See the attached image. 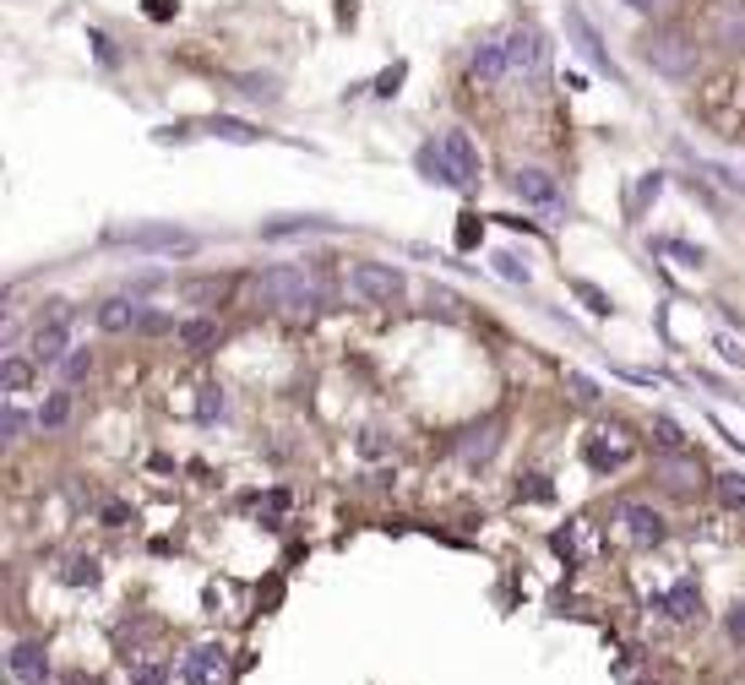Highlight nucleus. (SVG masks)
<instances>
[{"label": "nucleus", "instance_id": "f257e3e1", "mask_svg": "<svg viewBox=\"0 0 745 685\" xmlns=\"http://www.w3.org/2000/svg\"><path fill=\"white\" fill-rule=\"evenodd\" d=\"M256 294H261L267 305H278V310H316V305H321V283H316L310 272H299V267H272V272H261V277H256Z\"/></svg>", "mask_w": 745, "mask_h": 685}, {"label": "nucleus", "instance_id": "f03ea898", "mask_svg": "<svg viewBox=\"0 0 745 685\" xmlns=\"http://www.w3.org/2000/svg\"><path fill=\"white\" fill-rule=\"evenodd\" d=\"M642 61L658 77H669V82H691L696 77V44L685 34H647L642 39Z\"/></svg>", "mask_w": 745, "mask_h": 685}, {"label": "nucleus", "instance_id": "7ed1b4c3", "mask_svg": "<svg viewBox=\"0 0 745 685\" xmlns=\"http://www.w3.org/2000/svg\"><path fill=\"white\" fill-rule=\"evenodd\" d=\"M348 288H354L359 299H370V305H398L403 288H409V277H403L393 261H359V267L348 272Z\"/></svg>", "mask_w": 745, "mask_h": 685}, {"label": "nucleus", "instance_id": "20e7f679", "mask_svg": "<svg viewBox=\"0 0 745 685\" xmlns=\"http://www.w3.org/2000/svg\"><path fill=\"white\" fill-rule=\"evenodd\" d=\"M512 191H517V202H523V207H539V212H550V218H561V212H566V191L555 185V175H550V169H534V164L512 169Z\"/></svg>", "mask_w": 745, "mask_h": 685}, {"label": "nucleus", "instance_id": "39448f33", "mask_svg": "<svg viewBox=\"0 0 745 685\" xmlns=\"http://www.w3.org/2000/svg\"><path fill=\"white\" fill-rule=\"evenodd\" d=\"M631 436L620 430V425H599L593 436H588V447H582V457H588V468L593 474H615L620 463H631Z\"/></svg>", "mask_w": 745, "mask_h": 685}, {"label": "nucleus", "instance_id": "423d86ee", "mask_svg": "<svg viewBox=\"0 0 745 685\" xmlns=\"http://www.w3.org/2000/svg\"><path fill=\"white\" fill-rule=\"evenodd\" d=\"M180 674H185V685H229V647L223 642L191 647L185 663H180Z\"/></svg>", "mask_w": 745, "mask_h": 685}, {"label": "nucleus", "instance_id": "0eeeda50", "mask_svg": "<svg viewBox=\"0 0 745 685\" xmlns=\"http://www.w3.org/2000/svg\"><path fill=\"white\" fill-rule=\"evenodd\" d=\"M441 153H447V164H452V175H458V191H468V185H479V175H485V158H479V147H474V137L468 131H447L441 137Z\"/></svg>", "mask_w": 745, "mask_h": 685}, {"label": "nucleus", "instance_id": "6e6552de", "mask_svg": "<svg viewBox=\"0 0 745 685\" xmlns=\"http://www.w3.org/2000/svg\"><path fill=\"white\" fill-rule=\"evenodd\" d=\"M544 55H550V44H544V34H539V28H517V34H506V61H512V77H539V72H544Z\"/></svg>", "mask_w": 745, "mask_h": 685}, {"label": "nucleus", "instance_id": "1a4fd4ad", "mask_svg": "<svg viewBox=\"0 0 745 685\" xmlns=\"http://www.w3.org/2000/svg\"><path fill=\"white\" fill-rule=\"evenodd\" d=\"M620 522H626V539H631L637 550H653V544H664V517H658L653 506H642V501H626V506H620Z\"/></svg>", "mask_w": 745, "mask_h": 685}, {"label": "nucleus", "instance_id": "9d476101", "mask_svg": "<svg viewBox=\"0 0 745 685\" xmlns=\"http://www.w3.org/2000/svg\"><path fill=\"white\" fill-rule=\"evenodd\" d=\"M66 349H72V321H66V315H55V321H44V326L34 332V360H39V365H61Z\"/></svg>", "mask_w": 745, "mask_h": 685}, {"label": "nucleus", "instance_id": "9b49d317", "mask_svg": "<svg viewBox=\"0 0 745 685\" xmlns=\"http://www.w3.org/2000/svg\"><path fill=\"white\" fill-rule=\"evenodd\" d=\"M468 72H474V82H485V88H496V82H506L512 77V61H506V44H479L474 50V61H468Z\"/></svg>", "mask_w": 745, "mask_h": 685}, {"label": "nucleus", "instance_id": "f8f14e48", "mask_svg": "<svg viewBox=\"0 0 745 685\" xmlns=\"http://www.w3.org/2000/svg\"><path fill=\"white\" fill-rule=\"evenodd\" d=\"M142 315H147V310H142L137 299H126V294H115V299L99 305V326H104V332H142Z\"/></svg>", "mask_w": 745, "mask_h": 685}, {"label": "nucleus", "instance_id": "ddd939ff", "mask_svg": "<svg viewBox=\"0 0 745 685\" xmlns=\"http://www.w3.org/2000/svg\"><path fill=\"white\" fill-rule=\"evenodd\" d=\"M115 240H126V245H142V250H185V245H196L185 229H120Z\"/></svg>", "mask_w": 745, "mask_h": 685}, {"label": "nucleus", "instance_id": "4468645a", "mask_svg": "<svg viewBox=\"0 0 745 685\" xmlns=\"http://www.w3.org/2000/svg\"><path fill=\"white\" fill-rule=\"evenodd\" d=\"M12 674H17L23 685H44V680H50L44 647H39V642H17V647H12Z\"/></svg>", "mask_w": 745, "mask_h": 685}, {"label": "nucleus", "instance_id": "2eb2a0df", "mask_svg": "<svg viewBox=\"0 0 745 685\" xmlns=\"http://www.w3.org/2000/svg\"><path fill=\"white\" fill-rule=\"evenodd\" d=\"M658 604L669 609V620H696V615H702V593H696V582H691V577H680V582H675Z\"/></svg>", "mask_w": 745, "mask_h": 685}, {"label": "nucleus", "instance_id": "dca6fc26", "mask_svg": "<svg viewBox=\"0 0 745 685\" xmlns=\"http://www.w3.org/2000/svg\"><path fill=\"white\" fill-rule=\"evenodd\" d=\"M420 175H425V180H436V185H452V191H458V175H452V164H447L441 142H425V147H420Z\"/></svg>", "mask_w": 745, "mask_h": 685}, {"label": "nucleus", "instance_id": "f3484780", "mask_svg": "<svg viewBox=\"0 0 745 685\" xmlns=\"http://www.w3.org/2000/svg\"><path fill=\"white\" fill-rule=\"evenodd\" d=\"M180 342H185L191 354H213V342H218V321H207V315H202V321H185V326H180Z\"/></svg>", "mask_w": 745, "mask_h": 685}, {"label": "nucleus", "instance_id": "a211bd4d", "mask_svg": "<svg viewBox=\"0 0 745 685\" xmlns=\"http://www.w3.org/2000/svg\"><path fill=\"white\" fill-rule=\"evenodd\" d=\"M34 365H39V360L7 354V360H0V387H7V392H28V382H34Z\"/></svg>", "mask_w": 745, "mask_h": 685}, {"label": "nucleus", "instance_id": "6ab92c4d", "mask_svg": "<svg viewBox=\"0 0 745 685\" xmlns=\"http://www.w3.org/2000/svg\"><path fill=\"white\" fill-rule=\"evenodd\" d=\"M126 674H131V685H169V669L142 652H126Z\"/></svg>", "mask_w": 745, "mask_h": 685}, {"label": "nucleus", "instance_id": "aec40b11", "mask_svg": "<svg viewBox=\"0 0 745 685\" xmlns=\"http://www.w3.org/2000/svg\"><path fill=\"white\" fill-rule=\"evenodd\" d=\"M207 131H213V137H223V142H256V137H261L256 126H245V120H229V115H213V120H207Z\"/></svg>", "mask_w": 745, "mask_h": 685}, {"label": "nucleus", "instance_id": "412c9836", "mask_svg": "<svg viewBox=\"0 0 745 685\" xmlns=\"http://www.w3.org/2000/svg\"><path fill=\"white\" fill-rule=\"evenodd\" d=\"M66 419H72V392H50V403L39 409V425H44V430H61Z\"/></svg>", "mask_w": 745, "mask_h": 685}, {"label": "nucleus", "instance_id": "4be33fe9", "mask_svg": "<svg viewBox=\"0 0 745 685\" xmlns=\"http://www.w3.org/2000/svg\"><path fill=\"white\" fill-rule=\"evenodd\" d=\"M490 452H496V430H490V425H485V430H474V436L463 441V457H468V463H485Z\"/></svg>", "mask_w": 745, "mask_h": 685}, {"label": "nucleus", "instance_id": "5701e85b", "mask_svg": "<svg viewBox=\"0 0 745 685\" xmlns=\"http://www.w3.org/2000/svg\"><path fill=\"white\" fill-rule=\"evenodd\" d=\"M66 582H72V587H82V582H99V560H93V555H77V560H66Z\"/></svg>", "mask_w": 745, "mask_h": 685}, {"label": "nucleus", "instance_id": "b1692460", "mask_svg": "<svg viewBox=\"0 0 745 685\" xmlns=\"http://www.w3.org/2000/svg\"><path fill=\"white\" fill-rule=\"evenodd\" d=\"M571 294H577L593 315H609V294H604V288H593V283H571Z\"/></svg>", "mask_w": 745, "mask_h": 685}, {"label": "nucleus", "instance_id": "393cba45", "mask_svg": "<svg viewBox=\"0 0 745 685\" xmlns=\"http://www.w3.org/2000/svg\"><path fill=\"white\" fill-rule=\"evenodd\" d=\"M653 436H658V447H664V452H685V436L675 430V419H664V414H658V419H653Z\"/></svg>", "mask_w": 745, "mask_h": 685}, {"label": "nucleus", "instance_id": "a878e982", "mask_svg": "<svg viewBox=\"0 0 745 685\" xmlns=\"http://www.w3.org/2000/svg\"><path fill=\"white\" fill-rule=\"evenodd\" d=\"M718 495L723 506H745V474H718Z\"/></svg>", "mask_w": 745, "mask_h": 685}, {"label": "nucleus", "instance_id": "bb28decb", "mask_svg": "<svg viewBox=\"0 0 745 685\" xmlns=\"http://www.w3.org/2000/svg\"><path fill=\"white\" fill-rule=\"evenodd\" d=\"M496 272H501V277H512V283H528V267H523L512 250H501V256H496Z\"/></svg>", "mask_w": 745, "mask_h": 685}, {"label": "nucleus", "instance_id": "cd10ccee", "mask_svg": "<svg viewBox=\"0 0 745 685\" xmlns=\"http://www.w3.org/2000/svg\"><path fill=\"white\" fill-rule=\"evenodd\" d=\"M0 430H7V441H23V430H28V419H23L17 409H7V414H0Z\"/></svg>", "mask_w": 745, "mask_h": 685}, {"label": "nucleus", "instance_id": "c85d7f7f", "mask_svg": "<svg viewBox=\"0 0 745 685\" xmlns=\"http://www.w3.org/2000/svg\"><path fill=\"white\" fill-rule=\"evenodd\" d=\"M256 512H261V517H267V522H278V517H283V512H288V495H283V490H278V495H267V501H261V506H256Z\"/></svg>", "mask_w": 745, "mask_h": 685}, {"label": "nucleus", "instance_id": "c756f323", "mask_svg": "<svg viewBox=\"0 0 745 685\" xmlns=\"http://www.w3.org/2000/svg\"><path fill=\"white\" fill-rule=\"evenodd\" d=\"M729 636L745 647V598H740V604H729Z\"/></svg>", "mask_w": 745, "mask_h": 685}, {"label": "nucleus", "instance_id": "7c9ffc66", "mask_svg": "<svg viewBox=\"0 0 745 685\" xmlns=\"http://www.w3.org/2000/svg\"><path fill=\"white\" fill-rule=\"evenodd\" d=\"M566 387H571V392H577V403H593V398H599V392H593V382H588V376H566Z\"/></svg>", "mask_w": 745, "mask_h": 685}, {"label": "nucleus", "instance_id": "2f4dec72", "mask_svg": "<svg viewBox=\"0 0 745 685\" xmlns=\"http://www.w3.org/2000/svg\"><path fill=\"white\" fill-rule=\"evenodd\" d=\"M218 409H223V398H218V387H202V409H196V414H202V419H213Z\"/></svg>", "mask_w": 745, "mask_h": 685}, {"label": "nucleus", "instance_id": "473e14b6", "mask_svg": "<svg viewBox=\"0 0 745 685\" xmlns=\"http://www.w3.org/2000/svg\"><path fill=\"white\" fill-rule=\"evenodd\" d=\"M359 452H370V457H376V452H387V441H382V430H364V441H359Z\"/></svg>", "mask_w": 745, "mask_h": 685}, {"label": "nucleus", "instance_id": "72a5a7b5", "mask_svg": "<svg viewBox=\"0 0 745 685\" xmlns=\"http://www.w3.org/2000/svg\"><path fill=\"white\" fill-rule=\"evenodd\" d=\"M245 93H251V99H272V82H261V77H245Z\"/></svg>", "mask_w": 745, "mask_h": 685}, {"label": "nucleus", "instance_id": "f704fd0d", "mask_svg": "<svg viewBox=\"0 0 745 685\" xmlns=\"http://www.w3.org/2000/svg\"><path fill=\"white\" fill-rule=\"evenodd\" d=\"M88 365H93V360H88V354H72V360H66V376H72V382H77V376H88Z\"/></svg>", "mask_w": 745, "mask_h": 685}, {"label": "nucleus", "instance_id": "c9c22d12", "mask_svg": "<svg viewBox=\"0 0 745 685\" xmlns=\"http://www.w3.org/2000/svg\"><path fill=\"white\" fill-rule=\"evenodd\" d=\"M398 82H403V66H393V72L382 77V88H376V93H398Z\"/></svg>", "mask_w": 745, "mask_h": 685}, {"label": "nucleus", "instance_id": "e433bc0d", "mask_svg": "<svg viewBox=\"0 0 745 685\" xmlns=\"http://www.w3.org/2000/svg\"><path fill=\"white\" fill-rule=\"evenodd\" d=\"M104 522H110V528H126V506H104Z\"/></svg>", "mask_w": 745, "mask_h": 685}, {"label": "nucleus", "instance_id": "4c0bfd02", "mask_svg": "<svg viewBox=\"0 0 745 685\" xmlns=\"http://www.w3.org/2000/svg\"><path fill=\"white\" fill-rule=\"evenodd\" d=\"M626 7H637V12H658V7H669V0H626Z\"/></svg>", "mask_w": 745, "mask_h": 685}]
</instances>
